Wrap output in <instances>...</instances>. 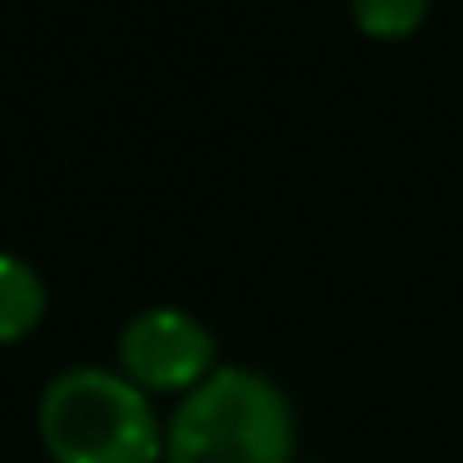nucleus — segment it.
I'll list each match as a JSON object with an SVG mask.
<instances>
[{"mask_svg":"<svg viewBox=\"0 0 463 463\" xmlns=\"http://www.w3.org/2000/svg\"><path fill=\"white\" fill-rule=\"evenodd\" d=\"M294 403L250 364H214L165 423L170 463H289Z\"/></svg>","mask_w":463,"mask_h":463,"instance_id":"1","label":"nucleus"},{"mask_svg":"<svg viewBox=\"0 0 463 463\" xmlns=\"http://www.w3.org/2000/svg\"><path fill=\"white\" fill-rule=\"evenodd\" d=\"M41 433L55 463H155L165 429L130 373L71 364L41 389Z\"/></svg>","mask_w":463,"mask_h":463,"instance_id":"2","label":"nucleus"},{"mask_svg":"<svg viewBox=\"0 0 463 463\" xmlns=\"http://www.w3.org/2000/svg\"><path fill=\"white\" fill-rule=\"evenodd\" d=\"M120 364L140 389H190L214 369V334L180 304H150L120 329Z\"/></svg>","mask_w":463,"mask_h":463,"instance_id":"3","label":"nucleus"},{"mask_svg":"<svg viewBox=\"0 0 463 463\" xmlns=\"http://www.w3.org/2000/svg\"><path fill=\"white\" fill-rule=\"evenodd\" d=\"M41 314H45V279L21 254L0 250V344L31 334L41 324Z\"/></svg>","mask_w":463,"mask_h":463,"instance_id":"4","label":"nucleus"},{"mask_svg":"<svg viewBox=\"0 0 463 463\" xmlns=\"http://www.w3.org/2000/svg\"><path fill=\"white\" fill-rule=\"evenodd\" d=\"M349 11L369 35H409L423 21L429 0H349Z\"/></svg>","mask_w":463,"mask_h":463,"instance_id":"5","label":"nucleus"},{"mask_svg":"<svg viewBox=\"0 0 463 463\" xmlns=\"http://www.w3.org/2000/svg\"><path fill=\"white\" fill-rule=\"evenodd\" d=\"M304 463H329V458H304Z\"/></svg>","mask_w":463,"mask_h":463,"instance_id":"6","label":"nucleus"}]
</instances>
